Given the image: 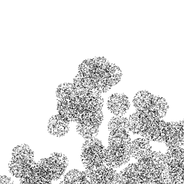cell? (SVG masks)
Here are the masks:
<instances>
[{
	"mask_svg": "<svg viewBox=\"0 0 184 184\" xmlns=\"http://www.w3.org/2000/svg\"><path fill=\"white\" fill-rule=\"evenodd\" d=\"M77 131L79 132V134L86 139H92L94 137V134L92 128H84L79 125L76 126Z\"/></svg>",
	"mask_w": 184,
	"mask_h": 184,
	"instance_id": "1",
	"label": "cell"
},
{
	"mask_svg": "<svg viewBox=\"0 0 184 184\" xmlns=\"http://www.w3.org/2000/svg\"><path fill=\"white\" fill-rule=\"evenodd\" d=\"M122 117H115L111 119L108 124L109 130L110 131L113 129L122 128L121 127Z\"/></svg>",
	"mask_w": 184,
	"mask_h": 184,
	"instance_id": "2",
	"label": "cell"
},
{
	"mask_svg": "<svg viewBox=\"0 0 184 184\" xmlns=\"http://www.w3.org/2000/svg\"><path fill=\"white\" fill-rule=\"evenodd\" d=\"M109 147L112 149H117L123 148L122 138H109Z\"/></svg>",
	"mask_w": 184,
	"mask_h": 184,
	"instance_id": "3",
	"label": "cell"
},
{
	"mask_svg": "<svg viewBox=\"0 0 184 184\" xmlns=\"http://www.w3.org/2000/svg\"><path fill=\"white\" fill-rule=\"evenodd\" d=\"M150 140L153 141L163 142L161 137V128H150Z\"/></svg>",
	"mask_w": 184,
	"mask_h": 184,
	"instance_id": "4",
	"label": "cell"
},
{
	"mask_svg": "<svg viewBox=\"0 0 184 184\" xmlns=\"http://www.w3.org/2000/svg\"><path fill=\"white\" fill-rule=\"evenodd\" d=\"M82 159H92L93 158V152L91 147H84L82 149L81 154Z\"/></svg>",
	"mask_w": 184,
	"mask_h": 184,
	"instance_id": "5",
	"label": "cell"
},
{
	"mask_svg": "<svg viewBox=\"0 0 184 184\" xmlns=\"http://www.w3.org/2000/svg\"><path fill=\"white\" fill-rule=\"evenodd\" d=\"M124 160L122 158H115L113 157H111V163L110 168L113 169V168H118L120 167L121 166L124 164Z\"/></svg>",
	"mask_w": 184,
	"mask_h": 184,
	"instance_id": "6",
	"label": "cell"
},
{
	"mask_svg": "<svg viewBox=\"0 0 184 184\" xmlns=\"http://www.w3.org/2000/svg\"><path fill=\"white\" fill-rule=\"evenodd\" d=\"M104 104V100L101 98L92 99V109L96 110H101Z\"/></svg>",
	"mask_w": 184,
	"mask_h": 184,
	"instance_id": "7",
	"label": "cell"
},
{
	"mask_svg": "<svg viewBox=\"0 0 184 184\" xmlns=\"http://www.w3.org/2000/svg\"><path fill=\"white\" fill-rule=\"evenodd\" d=\"M105 58L104 57H95L92 59V68L95 69H102V63L103 61Z\"/></svg>",
	"mask_w": 184,
	"mask_h": 184,
	"instance_id": "8",
	"label": "cell"
},
{
	"mask_svg": "<svg viewBox=\"0 0 184 184\" xmlns=\"http://www.w3.org/2000/svg\"><path fill=\"white\" fill-rule=\"evenodd\" d=\"M110 136L109 138H122V128L113 129L110 131Z\"/></svg>",
	"mask_w": 184,
	"mask_h": 184,
	"instance_id": "9",
	"label": "cell"
},
{
	"mask_svg": "<svg viewBox=\"0 0 184 184\" xmlns=\"http://www.w3.org/2000/svg\"><path fill=\"white\" fill-rule=\"evenodd\" d=\"M93 164L92 169H100L104 165L103 160L102 158H92Z\"/></svg>",
	"mask_w": 184,
	"mask_h": 184,
	"instance_id": "10",
	"label": "cell"
},
{
	"mask_svg": "<svg viewBox=\"0 0 184 184\" xmlns=\"http://www.w3.org/2000/svg\"><path fill=\"white\" fill-rule=\"evenodd\" d=\"M81 88L83 89H92L93 87L92 85V78H82L80 81Z\"/></svg>",
	"mask_w": 184,
	"mask_h": 184,
	"instance_id": "11",
	"label": "cell"
},
{
	"mask_svg": "<svg viewBox=\"0 0 184 184\" xmlns=\"http://www.w3.org/2000/svg\"><path fill=\"white\" fill-rule=\"evenodd\" d=\"M65 169H53V180H57L60 178L62 175L65 172Z\"/></svg>",
	"mask_w": 184,
	"mask_h": 184,
	"instance_id": "12",
	"label": "cell"
},
{
	"mask_svg": "<svg viewBox=\"0 0 184 184\" xmlns=\"http://www.w3.org/2000/svg\"><path fill=\"white\" fill-rule=\"evenodd\" d=\"M82 108L83 109H92V99H88L87 98H83L82 103Z\"/></svg>",
	"mask_w": 184,
	"mask_h": 184,
	"instance_id": "13",
	"label": "cell"
},
{
	"mask_svg": "<svg viewBox=\"0 0 184 184\" xmlns=\"http://www.w3.org/2000/svg\"><path fill=\"white\" fill-rule=\"evenodd\" d=\"M180 158H175L170 157V164L169 168H180L181 167Z\"/></svg>",
	"mask_w": 184,
	"mask_h": 184,
	"instance_id": "14",
	"label": "cell"
},
{
	"mask_svg": "<svg viewBox=\"0 0 184 184\" xmlns=\"http://www.w3.org/2000/svg\"><path fill=\"white\" fill-rule=\"evenodd\" d=\"M161 171L162 168H151V178L161 177Z\"/></svg>",
	"mask_w": 184,
	"mask_h": 184,
	"instance_id": "15",
	"label": "cell"
},
{
	"mask_svg": "<svg viewBox=\"0 0 184 184\" xmlns=\"http://www.w3.org/2000/svg\"><path fill=\"white\" fill-rule=\"evenodd\" d=\"M102 119L100 118H93L92 119V127L93 129H99L101 125Z\"/></svg>",
	"mask_w": 184,
	"mask_h": 184,
	"instance_id": "16",
	"label": "cell"
},
{
	"mask_svg": "<svg viewBox=\"0 0 184 184\" xmlns=\"http://www.w3.org/2000/svg\"><path fill=\"white\" fill-rule=\"evenodd\" d=\"M72 99V98H66L61 100L62 109H71Z\"/></svg>",
	"mask_w": 184,
	"mask_h": 184,
	"instance_id": "17",
	"label": "cell"
},
{
	"mask_svg": "<svg viewBox=\"0 0 184 184\" xmlns=\"http://www.w3.org/2000/svg\"><path fill=\"white\" fill-rule=\"evenodd\" d=\"M80 125L84 128H92V119H82Z\"/></svg>",
	"mask_w": 184,
	"mask_h": 184,
	"instance_id": "18",
	"label": "cell"
},
{
	"mask_svg": "<svg viewBox=\"0 0 184 184\" xmlns=\"http://www.w3.org/2000/svg\"><path fill=\"white\" fill-rule=\"evenodd\" d=\"M81 64H82V66H83L82 69L90 70L93 68V66H92V59L86 60Z\"/></svg>",
	"mask_w": 184,
	"mask_h": 184,
	"instance_id": "19",
	"label": "cell"
},
{
	"mask_svg": "<svg viewBox=\"0 0 184 184\" xmlns=\"http://www.w3.org/2000/svg\"><path fill=\"white\" fill-rule=\"evenodd\" d=\"M92 118H93V112L92 110L84 109L82 119H92Z\"/></svg>",
	"mask_w": 184,
	"mask_h": 184,
	"instance_id": "20",
	"label": "cell"
},
{
	"mask_svg": "<svg viewBox=\"0 0 184 184\" xmlns=\"http://www.w3.org/2000/svg\"><path fill=\"white\" fill-rule=\"evenodd\" d=\"M104 146L102 144L101 142L98 139H96L94 138H92V145L91 148H96V147H102Z\"/></svg>",
	"mask_w": 184,
	"mask_h": 184,
	"instance_id": "21",
	"label": "cell"
},
{
	"mask_svg": "<svg viewBox=\"0 0 184 184\" xmlns=\"http://www.w3.org/2000/svg\"><path fill=\"white\" fill-rule=\"evenodd\" d=\"M130 126V123L129 119L128 118L123 117L122 120V125H121L122 128L123 129L129 130Z\"/></svg>",
	"mask_w": 184,
	"mask_h": 184,
	"instance_id": "22",
	"label": "cell"
},
{
	"mask_svg": "<svg viewBox=\"0 0 184 184\" xmlns=\"http://www.w3.org/2000/svg\"><path fill=\"white\" fill-rule=\"evenodd\" d=\"M121 103L122 104L121 108L127 110L130 107V102L128 100V98H121Z\"/></svg>",
	"mask_w": 184,
	"mask_h": 184,
	"instance_id": "23",
	"label": "cell"
},
{
	"mask_svg": "<svg viewBox=\"0 0 184 184\" xmlns=\"http://www.w3.org/2000/svg\"><path fill=\"white\" fill-rule=\"evenodd\" d=\"M92 111L93 112V118H100L103 119V114L101 110H96L92 109Z\"/></svg>",
	"mask_w": 184,
	"mask_h": 184,
	"instance_id": "24",
	"label": "cell"
},
{
	"mask_svg": "<svg viewBox=\"0 0 184 184\" xmlns=\"http://www.w3.org/2000/svg\"><path fill=\"white\" fill-rule=\"evenodd\" d=\"M82 163L87 169H92L93 161L92 159H82Z\"/></svg>",
	"mask_w": 184,
	"mask_h": 184,
	"instance_id": "25",
	"label": "cell"
},
{
	"mask_svg": "<svg viewBox=\"0 0 184 184\" xmlns=\"http://www.w3.org/2000/svg\"><path fill=\"white\" fill-rule=\"evenodd\" d=\"M115 66V64L109 62L106 58L104 59L103 63H102V68H113Z\"/></svg>",
	"mask_w": 184,
	"mask_h": 184,
	"instance_id": "26",
	"label": "cell"
},
{
	"mask_svg": "<svg viewBox=\"0 0 184 184\" xmlns=\"http://www.w3.org/2000/svg\"><path fill=\"white\" fill-rule=\"evenodd\" d=\"M123 148H131L132 142L130 138L122 139Z\"/></svg>",
	"mask_w": 184,
	"mask_h": 184,
	"instance_id": "27",
	"label": "cell"
},
{
	"mask_svg": "<svg viewBox=\"0 0 184 184\" xmlns=\"http://www.w3.org/2000/svg\"><path fill=\"white\" fill-rule=\"evenodd\" d=\"M92 94H93V98H100L101 97V94L102 93V92L99 90L98 89H92ZM92 98V99H93Z\"/></svg>",
	"mask_w": 184,
	"mask_h": 184,
	"instance_id": "28",
	"label": "cell"
},
{
	"mask_svg": "<svg viewBox=\"0 0 184 184\" xmlns=\"http://www.w3.org/2000/svg\"><path fill=\"white\" fill-rule=\"evenodd\" d=\"M84 98H87L88 99H92L93 98V94L92 89H84Z\"/></svg>",
	"mask_w": 184,
	"mask_h": 184,
	"instance_id": "29",
	"label": "cell"
},
{
	"mask_svg": "<svg viewBox=\"0 0 184 184\" xmlns=\"http://www.w3.org/2000/svg\"><path fill=\"white\" fill-rule=\"evenodd\" d=\"M82 72V76H83V78H86V79H88L91 78V74L90 72V70L85 69H82L81 70Z\"/></svg>",
	"mask_w": 184,
	"mask_h": 184,
	"instance_id": "30",
	"label": "cell"
},
{
	"mask_svg": "<svg viewBox=\"0 0 184 184\" xmlns=\"http://www.w3.org/2000/svg\"><path fill=\"white\" fill-rule=\"evenodd\" d=\"M65 94H66V98H73L72 95V89L71 88H64V89Z\"/></svg>",
	"mask_w": 184,
	"mask_h": 184,
	"instance_id": "31",
	"label": "cell"
},
{
	"mask_svg": "<svg viewBox=\"0 0 184 184\" xmlns=\"http://www.w3.org/2000/svg\"><path fill=\"white\" fill-rule=\"evenodd\" d=\"M102 178H100L92 177V178H90V180L92 184H102Z\"/></svg>",
	"mask_w": 184,
	"mask_h": 184,
	"instance_id": "32",
	"label": "cell"
},
{
	"mask_svg": "<svg viewBox=\"0 0 184 184\" xmlns=\"http://www.w3.org/2000/svg\"><path fill=\"white\" fill-rule=\"evenodd\" d=\"M151 184H163V180L159 178H152Z\"/></svg>",
	"mask_w": 184,
	"mask_h": 184,
	"instance_id": "33",
	"label": "cell"
},
{
	"mask_svg": "<svg viewBox=\"0 0 184 184\" xmlns=\"http://www.w3.org/2000/svg\"><path fill=\"white\" fill-rule=\"evenodd\" d=\"M91 78L94 80L102 79V73H92Z\"/></svg>",
	"mask_w": 184,
	"mask_h": 184,
	"instance_id": "34",
	"label": "cell"
},
{
	"mask_svg": "<svg viewBox=\"0 0 184 184\" xmlns=\"http://www.w3.org/2000/svg\"><path fill=\"white\" fill-rule=\"evenodd\" d=\"M92 142V139H87L85 141L84 144L83 148H84V147H91Z\"/></svg>",
	"mask_w": 184,
	"mask_h": 184,
	"instance_id": "35",
	"label": "cell"
},
{
	"mask_svg": "<svg viewBox=\"0 0 184 184\" xmlns=\"http://www.w3.org/2000/svg\"><path fill=\"white\" fill-rule=\"evenodd\" d=\"M110 99L113 105H120L121 104V99L120 98H109Z\"/></svg>",
	"mask_w": 184,
	"mask_h": 184,
	"instance_id": "36",
	"label": "cell"
},
{
	"mask_svg": "<svg viewBox=\"0 0 184 184\" xmlns=\"http://www.w3.org/2000/svg\"><path fill=\"white\" fill-rule=\"evenodd\" d=\"M61 120L62 121V123L64 124V125L66 126H68L70 123L71 122V120L67 118H62Z\"/></svg>",
	"mask_w": 184,
	"mask_h": 184,
	"instance_id": "37",
	"label": "cell"
},
{
	"mask_svg": "<svg viewBox=\"0 0 184 184\" xmlns=\"http://www.w3.org/2000/svg\"><path fill=\"white\" fill-rule=\"evenodd\" d=\"M112 179H107V178H102V184H113Z\"/></svg>",
	"mask_w": 184,
	"mask_h": 184,
	"instance_id": "38",
	"label": "cell"
},
{
	"mask_svg": "<svg viewBox=\"0 0 184 184\" xmlns=\"http://www.w3.org/2000/svg\"><path fill=\"white\" fill-rule=\"evenodd\" d=\"M102 81L107 85L111 87L112 86V79H102Z\"/></svg>",
	"mask_w": 184,
	"mask_h": 184,
	"instance_id": "39",
	"label": "cell"
},
{
	"mask_svg": "<svg viewBox=\"0 0 184 184\" xmlns=\"http://www.w3.org/2000/svg\"><path fill=\"white\" fill-rule=\"evenodd\" d=\"M121 80V78H113L112 79V86L116 85L118 82Z\"/></svg>",
	"mask_w": 184,
	"mask_h": 184,
	"instance_id": "40",
	"label": "cell"
},
{
	"mask_svg": "<svg viewBox=\"0 0 184 184\" xmlns=\"http://www.w3.org/2000/svg\"><path fill=\"white\" fill-rule=\"evenodd\" d=\"M74 78H76V79H82L83 78L82 72L81 70H79V71Z\"/></svg>",
	"mask_w": 184,
	"mask_h": 184,
	"instance_id": "41",
	"label": "cell"
},
{
	"mask_svg": "<svg viewBox=\"0 0 184 184\" xmlns=\"http://www.w3.org/2000/svg\"><path fill=\"white\" fill-rule=\"evenodd\" d=\"M82 184H92L90 180L88 179V178L84 177L82 179Z\"/></svg>",
	"mask_w": 184,
	"mask_h": 184,
	"instance_id": "42",
	"label": "cell"
},
{
	"mask_svg": "<svg viewBox=\"0 0 184 184\" xmlns=\"http://www.w3.org/2000/svg\"><path fill=\"white\" fill-rule=\"evenodd\" d=\"M72 88V83H67V82H65L64 83L62 84V88Z\"/></svg>",
	"mask_w": 184,
	"mask_h": 184,
	"instance_id": "43",
	"label": "cell"
},
{
	"mask_svg": "<svg viewBox=\"0 0 184 184\" xmlns=\"http://www.w3.org/2000/svg\"><path fill=\"white\" fill-rule=\"evenodd\" d=\"M62 109V105H61V100H57V110L58 111L61 110Z\"/></svg>",
	"mask_w": 184,
	"mask_h": 184,
	"instance_id": "44",
	"label": "cell"
},
{
	"mask_svg": "<svg viewBox=\"0 0 184 184\" xmlns=\"http://www.w3.org/2000/svg\"><path fill=\"white\" fill-rule=\"evenodd\" d=\"M110 98H120V94H112Z\"/></svg>",
	"mask_w": 184,
	"mask_h": 184,
	"instance_id": "45",
	"label": "cell"
},
{
	"mask_svg": "<svg viewBox=\"0 0 184 184\" xmlns=\"http://www.w3.org/2000/svg\"><path fill=\"white\" fill-rule=\"evenodd\" d=\"M113 103H112L110 99L109 98L108 100V102H107V106H108V108L109 109H110L111 107L113 106Z\"/></svg>",
	"mask_w": 184,
	"mask_h": 184,
	"instance_id": "46",
	"label": "cell"
},
{
	"mask_svg": "<svg viewBox=\"0 0 184 184\" xmlns=\"http://www.w3.org/2000/svg\"><path fill=\"white\" fill-rule=\"evenodd\" d=\"M180 158H184V149H180Z\"/></svg>",
	"mask_w": 184,
	"mask_h": 184,
	"instance_id": "47",
	"label": "cell"
}]
</instances>
